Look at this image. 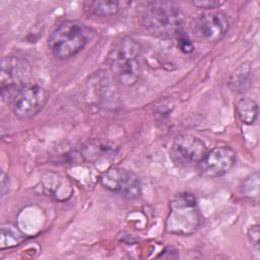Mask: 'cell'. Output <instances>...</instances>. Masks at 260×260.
I'll use <instances>...</instances> for the list:
<instances>
[{
    "mask_svg": "<svg viewBox=\"0 0 260 260\" xmlns=\"http://www.w3.org/2000/svg\"><path fill=\"white\" fill-rule=\"evenodd\" d=\"M142 47L130 36L115 41L107 55V64L116 79L122 85L135 84L141 75Z\"/></svg>",
    "mask_w": 260,
    "mask_h": 260,
    "instance_id": "6da1fadb",
    "label": "cell"
},
{
    "mask_svg": "<svg viewBox=\"0 0 260 260\" xmlns=\"http://www.w3.org/2000/svg\"><path fill=\"white\" fill-rule=\"evenodd\" d=\"M142 26L153 37L177 38L183 31L184 14L181 8L170 1H152L141 13Z\"/></svg>",
    "mask_w": 260,
    "mask_h": 260,
    "instance_id": "7a4b0ae2",
    "label": "cell"
},
{
    "mask_svg": "<svg viewBox=\"0 0 260 260\" xmlns=\"http://www.w3.org/2000/svg\"><path fill=\"white\" fill-rule=\"evenodd\" d=\"M92 37V30L79 20H65L59 23L48 39V46L59 60H67L81 52Z\"/></svg>",
    "mask_w": 260,
    "mask_h": 260,
    "instance_id": "3957f363",
    "label": "cell"
},
{
    "mask_svg": "<svg viewBox=\"0 0 260 260\" xmlns=\"http://www.w3.org/2000/svg\"><path fill=\"white\" fill-rule=\"evenodd\" d=\"M200 221V210L193 194L181 192L173 197L166 219V231L168 233L190 236L198 230Z\"/></svg>",
    "mask_w": 260,
    "mask_h": 260,
    "instance_id": "277c9868",
    "label": "cell"
},
{
    "mask_svg": "<svg viewBox=\"0 0 260 260\" xmlns=\"http://www.w3.org/2000/svg\"><path fill=\"white\" fill-rule=\"evenodd\" d=\"M1 94L14 116L20 120L36 117L43 111L49 100V93L44 87L30 83L17 89H1Z\"/></svg>",
    "mask_w": 260,
    "mask_h": 260,
    "instance_id": "5b68a950",
    "label": "cell"
},
{
    "mask_svg": "<svg viewBox=\"0 0 260 260\" xmlns=\"http://www.w3.org/2000/svg\"><path fill=\"white\" fill-rule=\"evenodd\" d=\"M230 21L226 14L220 10H205L191 22V31L194 38L203 43H216L228 32Z\"/></svg>",
    "mask_w": 260,
    "mask_h": 260,
    "instance_id": "8992f818",
    "label": "cell"
},
{
    "mask_svg": "<svg viewBox=\"0 0 260 260\" xmlns=\"http://www.w3.org/2000/svg\"><path fill=\"white\" fill-rule=\"evenodd\" d=\"M100 184L107 190L126 199H135L141 194V182L138 176L125 168L111 167L99 177Z\"/></svg>",
    "mask_w": 260,
    "mask_h": 260,
    "instance_id": "52a82bcc",
    "label": "cell"
},
{
    "mask_svg": "<svg viewBox=\"0 0 260 260\" xmlns=\"http://www.w3.org/2000/svg\"><path fill=\"white\" fill-rule=\"evenodd\" d=\"M207 152L205 143L191 134L177 136L170 149L172 160L179 167L197 166Z\"/></svg>",
    "mask_w": 260,
    "mask_h": 260,
    "instance_id": "ba28073f",
    "label": "cell"
},
{
    "mask_svg": "<svg viewBox=\"0 0 260 260\" xmlns=\"http://www.w3.org/2000/svg\"><path fill=\"white\" fill-rule=\"evenodd\" d=\"M237 153L228 145L215 146L207 150L197 165L198 172L205 178H218L229 173L236 165Z\"/></svg>",
    "mask_w": 260,
    "mask_h": 260,
    "instance_id": "9c48e42d",
    "label": "cell"
},
{
    "mask_svg": "<svg viewBox=\"0 0 260 260\" xmlns=\"http://www.w3.org/2000/svg\"><path fill=\"white\" fill-rule=\"evenodd\" d=\"M30 78L31 68L26 60L14 56L2 60L1 89H17L29 84Z\"/></svg>",
    "mask_w": 260,
    "mask_h": 260,
    "instance_id": "30bf717a",
    "label": "cell"
},
{
    "mask_svg": "<svg viewBox=\"0 0 260 260\" xmlns=\"http://www.w3.org/2000/svg\"><path fill=\"white\" fill-rule=\"evenodd\" d=\"M40 185L44 194L58 200H66L72 194V186L69 180L56 173L46 174Z\"/></svg>",
    "mask_w": 260,
    "mask_h": 260,
    "instance_id": "8fae6325",
    "label": "cell"
},
{
    "mask_svg": "<svg viewBox=\"0 0 260 260\" xmlns=\"http://www.w3.org/2000/svg\"><path fill=\"white\" fill-rule=\"evenodd\" d=\"M252 85V68L247 62L242 63L232 73L229 79V87L236 93L247 91Z\"/></svg>",
    "mask_w": 260,
    "mask_h": 260,
    "instance_id": "7c38bea8",
    "label": "cell"
},
{
    "mask_svg": "<svg viewBox=\"0 0 260 260\" xmlns=\"http://www.w3.org/2000/svg\"><path fill=\"white\" fill-rule=\"evenodd\" d=\"M236 113L243 124L253 125L258 118V105L250 98H243L236 104Z\"/></svg>",
    "mask_w": 260,
    "mask_h": 260,
    "instance_id": "4fadbf2b",
    "label": "cell"
},
{
    "mask_svg": "<svg viewBox=\"0 0 260 260\" xmlns=\"http://www.w3.org/2000/svg\"><path fill=\"white\" fill-rule=\"evenodd\" d=\"M25 240V235L12 223H3L1 225L0 249H8L18 246Z\"/></svg>",
    "mask_w": 260,
    "mask_h": 260,
    "instance_id": "5bb4252c",
    "label": "cell"
},
{
    "mask_svg": "<svg viewBox=\"0 0 260 260\" xmlns=\"http://www.w3.org/2000/svg\"><path fill=\"white\" fill-rule=\"evenodd\" d=\"M86 9L92 15L104 17L116 14L120 9V3L117 1L96 0L86 3Z\"/></svg>",
    "mask_w": 260,
    "mask_h": 260,
    "instance_id": "9a60e30c",
    "label": "cell"
},
{
    "mask_svg": "<svg viewBox=\"0 0 260 260\" xmlns=\"http://www.w3.org/2000/svg\"><path fill=\"white\" fill-rule=\"evenodd\" d=\"M178 39V47L179 49L185 53V54H190L193 52L194 50V46H193V43L191 42V40L188 38V36H186L184 34V31L180 32L177 37Z\"/></svg>",
    "mask_w": 260,
    "mask_h": 260,
    "instance_id": "2e32d148",
    "label": "cell"
},
{
    "mask_svg": "<svg viewBox=\"0 0 260 260\" xmlns=\"http://www.w3.org/2000/svg\"><path fill=\"white\" fill-rule=\"evenodd\" d=\"M192 4L198 8L205 9V10H211L219 7L223 4L222 1H215V0H209V1H194Z\"/></svg>",
    "mask_w": 260,
    "mask_h": 260,
    "instance_id": "e0dca14e",
    "label": "cell"
},
{
    "mask_svg": "<svg viewBox=\"0 0 260 260\" xmlns=\"http://www.w3.org/2000/svg\"><path fill=\"white\" fill-rule=\"evenodd\" d=\"M248 238L250 242L258 249L259 247V225L258 224L252 225L248 230Z\"/></svg>",
    "mask_w": 260,
    "mask_h": 260,
    "instance_id": "ac0fdd59",
    "label": "cell"
},
{
    "mask_svg": "<svg viewBox=\"0 0 260 260\" xmlns=\"http://www.w3.org/2000/svg\"><path fill=\"white\" fill-rule=\"evenodd\" d=\"M8 179V177L6 176V174L2 171L1 172V194H2V197L5 196V194L8 192L9 190V184L5 183V181Z\"/></svg>",
    "mask_w": 260,
    "mask_h": 260,
    "instance_id": "d6986e66",
    "label": "cell"
}]
</instances>
